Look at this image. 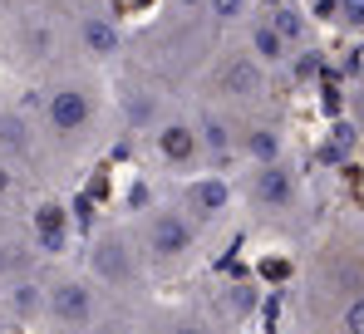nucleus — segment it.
<instances>
[{"label": "nucleus", "instance_id": "nucleus-18", "mask_svg": "<svg viewBox=\"0 0 364 334\" xmlns=\"http://www.w3.org/2000/svg\"><path fill=\"white\" fill-rule=\"evenodd\" d=\"M266 20H271V30L291 45V55L310 45V20H305V10L291 0V5H276V10H266Z\"/></svg>", "mask_w": 364, "mask_h": 334}, {"label": "nucleus", "instance_id": "nucleus-1", "mask_svg": "<svg viewBox=\"0 0 364 334\" xmlns=\"http://www.w3.org/2000/svg\"><path fill=\"white\" fill-rule=\"evenodd\" d=\"M25 104H30L35 128H40V143H45V158H50L55 177H69L74 167L94 163L109 148V138L119 133L109 79L94 69H79V64H60L45 79H35Z\"/></svg>", "mask_w": 364, "mask_h": 334}, {"label": "nucleus", "instance_id": "nucleus-14", "mask_svg": "<svg viewBox=\"0 0 364 334\" xmlns=\"http://www.w3.org/2000/svg\"><path fill=\"white\" fill-rule=\"evenodd\" d=\"M35 271H45V261H40L35 241H30L25 202L0 207V285H10V280H20V276H35Z\"/></svg>", "mask_w": 364, "mask_h": 334}, {"label": "nucleus", "instance_id": "nucleus-6", "mask_svg": "<svg viewBox=\"0 0 364 334\" xmlns=\"http://www.w3.org/2000/svg\"><path fill=\"white\" fill-rule=\"evenodd\" d=\"M60 30H64V59L94 74H109L128 64L133 50V30L119 20V10L109 0H79L60 5Z\"/></svg>", "mask_w": 364, "mask_h": 334}, {"label": "nucleus", "instance_id": "nucleus-8", "mask_svg": "<svg viewBox=\"0 0 364 334\" xmlns=\"http://www.w3.org/2000/svg\"><path fill=\"white\" fill-rule=\"evenodd\" d=\"M237 202L256 222L266 226H291L305 212V182L296 163H271V167H246L237 182Z\"/></svg>", "mask_w": 364, "mask_h": 334}, {"label": "nucleus", "instance_id": "nucleus-16", "mask_svg": "<svg viewBox=\"0 0 364 334\" xmlns=\"http://www.w3.org/2000/svg\"><path fill=\"white\" fill-rule=\"evenodd\" d=\"M138 334H227L222 315L212 305H197V300H178V305H148Z\"/></svg>", "mask_w": 364, "mask_h": 334}, {"label": "nucleus", "instance_id": "nucleus-4", "mask_svg": "<svg viewBox=\"0 0 364 334\" xmlns=\"http://www.w3.org/2000/svg\"><path fill=\"white\" fill-rule=\"evenodd\" d=\"M305 315L320 334H364V256L325 246L305 271Z\"/></svg>", "mask_w": 364, "mask_h": 334}, {"label": "nucleus", "instance_id": "nucleus-9", "mask_svg": "<svg viewBox=\"0 0 364 334\" xmlns=\"http://www.w3.org/2000/svg\"><path fill=\"white\" fill-rule=\"evenodd\" d=\"M0 167L15 172L25 187H55V172L45 158L40 128L30 118V104H0Z\"/></svg>", "mask_w": 364, "mask_h": 334}, {"label": "nucleus", "instance_id": "nucleus-12", "mask_svg": "<svg viewBox=\"0 0 364 334\" xmlns=\"http://www.w3.org/2000/svg\"><path fill=\"white\" fill-rule=\"evenodd\" d=\"M25 226H30V241L40 251L45 266H60V261H74V246H79V226H74V212L55 187H35L25 197Z\"/></svg>", "mask_w": 364, "mask_h": 334}, {"label": "nucleus", "instance_id": "nucleus-22", "mask_svg": "<svg viewBox=\"0 0 364 334\" xmlns=\"http://www.w3.org/2000/svg\"><path fill=\"white\" fill-rule=\"evenodd\" d=\"M207 0H163V15H202Z\"/></svg>", "mask_w": 364, "mask_h": 334}, {"label": "nucleus", "instance_id": "nucleus-13", "mask_svg": "<svg viewBox=\"0 0 364 334\" xmlns=\"http://www.w3.org/2000/svg\"><path fill=\"white\" fill-rule=\"evenodd\" d=\"M109 99H114V128L119 133H133V138H148L168 113L178 109L173 104V89H163L158 79H148L138 69H123L119 84L109 89Z\"/></svg>", "mask_w": 364, "mask_h": 334}, {"label": "nucleus", "instance_id": "nucleus-21", "mask_svg": "<svg viewBox=\"0 0 364 334\" xmlns=\"http://www.w3.org/2000/svg\"><path fill=\"white\" fill-rule=\"evenodd\" d=\"M40 5H50V0H0V20H15V15H30V10H40Z\"/></svg>", "mask_w": 364, "mask_h": 334}, {"label": "nucleus", "instance_id": "nucleus-15", "mask_svg": "<svg viewBox=\"0 0 364 334\" xmlns=\"http://www.w3.org/2000/svg\"><path fill=\"white\" fill-rule=\"evenodd\" d=\"M237 163L246 167H271V163H291V143L286 128L266 113H246L237 118Z\"/></svg>", "mask_w": 364, "mask_h": 334}, {"label": "nucleus", "instance_id": "nucleus-19", "mask_svg": "<svg viewBox=\"0 0 364 334\" xmlns=\"http://www.w3.org/2000/svg\"><path fill=\"white\" fill-rule=\"evenodd\" d=\"M251 15H256V5H251V0H207V5H202V20H207L217 35L242 30Z\"/></svg>", "mask_w": 364, "mask_h": 334}, {"label": "nucleus", "instance_id": "nucleus-7", "mask_svg": "<svg viewBox=\"0 0 364 334\" xmlns=\"http://www.w3.org/2000/svg\"><path fill=\"white\" fill-rule=\"evenodd\" d=\"M202 104L232 113V118L266 113V104H271V74L246 50H217V59L207 64V99Z\"/></svg>", "mask_w": 364, "mask_h": 334}, {"label": "nucleus", "instance_id": "nucleus-3", "mask_svg": "<svg viewBox=\"0 0 364 334\" xmlns=\"http://www.w3.org/2000/svg\"><path fill=\"white\" fill-rule=\"evenodd\" d=\"M74 261H79L84 276L94 280L104 295H114L119 305H128V310H148V305H153V285H158V280L148 276V266H143V256H138V241H133L128 217L99 222L79 241Z\"/></svg>", "mask_w": 364, "mask_h": 334}, {"label": "nucleus", "instance_id": "nucleus-2", "mask_svg": "<svg viewBox=\"0 0 364 334\" xmlns=\"http://www.w3.org/2000/svg\"><path fill=\"white\" fill-rule=\"evenodd\" d=\"M148 310H128L79 271V261L45 266L40 334H138Z\"/></svg>", "mask_w": 364, "mask_h": 334}, {"label": "nucleus", "instance_id": "nucleus-24", "mask_svg": "<svg viewBox=\"0 0 364 334\" xmlns=\"http://www.w3.org/2000/svg\"><path fill=\"white\" fill-rule=\"evenodd\" d=\"M0 104H5V94H0Z\"/></svg>", "mask_w": 364, "mask_h": 334}, {"label": "nucleus", "instance_id": "nucleus-23", "mask_svg": "<svg viewBox=\"0 0 364 334\" xmlns=\"http://www.w3.org/2000/svg\"><path fill=\"white\" fill-rule=\"evenodd\" d=\"M60 5H79V0H60Z\"/></svg>", "mask_w": 364, "mask_h": 334}, {"label": "nucleus", "instance_id": "nucleus-5", "mask_svg": "<svg viewBox=\"0 0 364 334\" xmlns=\"http://www.w3.org/2000/svg\"><path fill=\"white\" fill-rule=\"evenodd\" d=\"M128 226H133V241H138V256H143L148 276L158 285L163 280H182L207 256V236L173 207V197H158V202L138 207L128 217Z\"/></svg>", "mask_w": 364, "mask_h": 334}, {"label": "nucleus", "instance_id": "nucleus-17", "mask_svg": "<svg viewBox=\"0 0 364 334\" xmlns=\"http://www.w3.org/2000/svg\"><path fill=\"white\" fill-rule=\"evenodd\" d=\"M242 50L256 59L266 74H281V69L291 64V45L271 30V20H266V15H251V20L242 25Z\"/></svg>", "mask_w": 364, "mask_h": 334}, {"label": "nucleus", "instance_id": "nucleus-20", "mask_svg": "<svg viewBox=\"0 0 364 334\" xmlns=\"http://www.w3.org/2000/svg\"><path fill=\"white\" fill-rule=\"evenodd\" d=\"M325 20H335L350 35H364V0H325Z\"/></svg>", "mask_w": 364, "mask_h": 334}, {"label": "nucleus", "instance_id": "nucleus-11", "mask_svg": "<svg viewBox=\"0 0 364 334\" xmlns=\"http://www.w3.org/2000/svg\"><path fill=\"white\" fill-rule=\"evenodd\" d=\"M143 153H148V163L158 167L163 177H192V172H207V153H202V133H197V118L192 109H173L148 138H143Z\"/></svg>", "mask_w": 364, "mask_h": 334}, {"label": "nucleus", "instance_id": "nucleus-10", "mask_svg": "<svg viewBox=\"0 0 364 334\" xmlns=\"http://www.w3.org/2000/svg\"><path fill=\"white\" fill-rule=\"evenodd\" d=\"M168 197H173V207H178L187 222L197 226L207 241H212V231H222V226L237 217V182L227 177V172H192V177H182L168 187Z\"/></svg>", "mask_w": 364, "mask_h": 334}]
</instances>
